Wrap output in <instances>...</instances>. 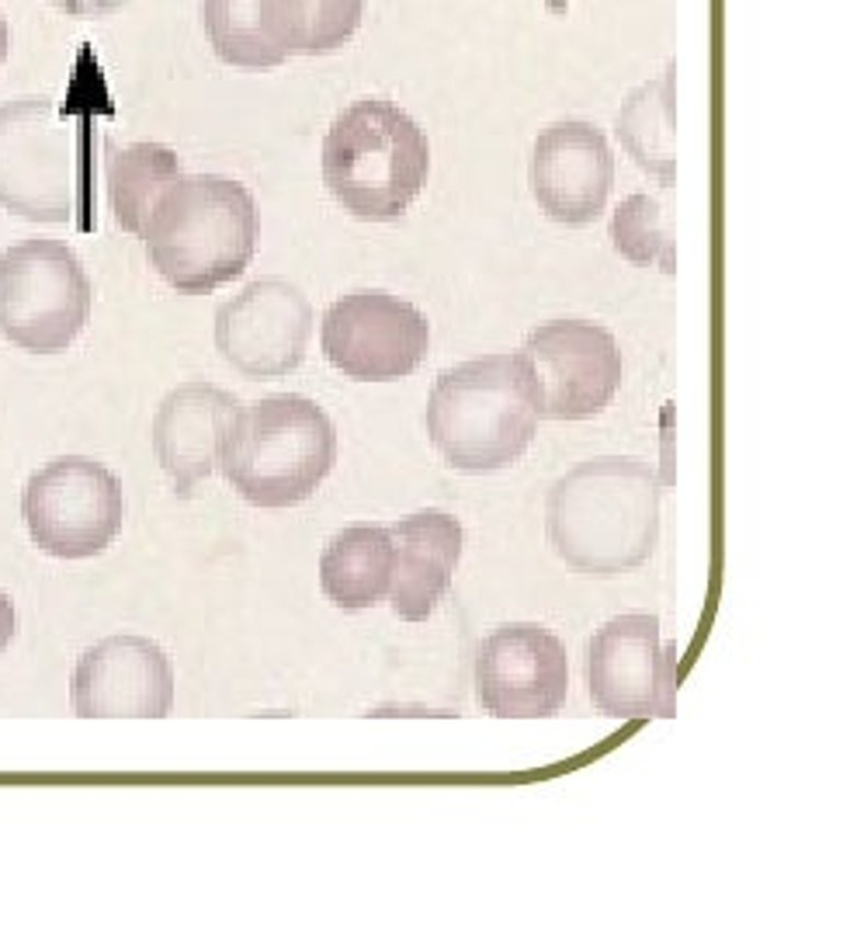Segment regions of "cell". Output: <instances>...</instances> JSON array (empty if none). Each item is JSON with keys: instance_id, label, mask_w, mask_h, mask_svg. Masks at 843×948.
<instances>
[{"instance_id": "cell-1", "label": "cell", "mask_w": 843, "mask_h": 948, "mask_svg": "<svg viewBox=\"0 0 843 948\" xmlns=\"http://www.w3.org/2000/svg\"><path fill=\"white\" fill-rule=\"evenodd\" d=\"M660 473L631 455H601L569 470L549 490L545 535L577 574H631L660 542Z\"/></svg>"}, {"instance_id": "cell-2", "label": "cell", "mask_w": 843, "mask_h": 948, "mask_svg": "<svg viewBox=\"0 0 843 948\" xmlns=\"http://www.w3.org/2000/svg\"><path fill=\"white\" fill-rule=\"evenodd\" d=\"M146 258L181 296H208L240 279L258 255L261 213L247 184L219 174H181L146 219Z\"/></svg>"}, {"instance_id": "cell-3", "label": "cell", "mask_w": 843, "mask_h": 948, "mask_svg": "<svg viewBox=\"0 0 843 948\" xmlns=\"http://www.w3.org/2000/svg\"><path fill=\"white\" fill-rule=\"evenodd\" d=\"M532 372L517 354H482L437 375L428 435L458 473H497L532 449L538 431Z\"/></svg>"}, {"instance_id": "cell-4", "label": "cell", "mask_w": 843, "mask_h": 948, "mask_svg": "<svg viewBox=\"0 0 843 948\" xmlns=\"http://www.w3.org/2000/svg\"><path fill=\"white\" fill-rule=\"evenodd\" d=\"M323 184L351 216L389 223L417 205L431 178L428 133L383 98L354 101L323 136Z\"/></svg>"}, {"instance_id": "cell-5", "label": "cell", "mask_w": 843, "mask_h": 948, "mask_svg": "<svg viewBox=\"0 0 843 948\" xmlns=\"http://www.w3.org/2000/svg\"><path fill=\"white\" fill-rule=\"evenodd\" d=\"M337 462L333 420L306 396H267L229 428L219 473L250 508H299Z\"/></svg>"}, {"instance_id": "cell-6", "label": "cell", "mask_w": 843, "mask_h": 948, "mask_svg": "<svg viewBox=\"0 0 843 948\" xmlns=\"http://www.w3.org/2000/svg\"><path fill=\"white\" fill-rule=\"evenodd\" d=\"M83 184L80 119L53 98L0 104V208L29 223H70Z\"/></svg>"}, {"instance_id": "cell-7", "label": "cell", "mask_w": 843, "mask_h": 948, "mask_svg": "<svg viewBox=\"0 0 843 948\" xmlns=\"http://www.w3.org/2000/svg\"><path fill=\"white\" fill-rule=\"evenodd\" d=\"M91 279L62 240L32 237L0 255V334L29 354L67 351L88 327Z\"/></svg>"}, {"instance_id": "cell-8", "label": "cell", "mask_w": 843, "mask_h": 948, "mask_svg": "<svg viewBox=\"0 0 843 948\" xmlns=\"http://www.w3.org/2000/svg\"><path fill=\"white\" fill-rule=\"evenodd\" d=\"M21 515L46 556L91 560L122 532V479L94 459H53L29 476Z\"/></svg>"}, {"instance_id": "cell-9", "label": "cell", "mask_w": 843, "mask_h": 948, "mask_svg": "<svg viewBox=\"0 0 843 948\" xmlns=\"http://www.w3.org/2000/svg\"><path fill=\"white\" fill-rule=\"evenodd\" d=\"M594 706L611 720H670L677 712V646L663 643L657 612H628L604 622L586 653Z\"/></svg>"}, {"instance_id": "cell-10", "label": "cell", "mask_w": 843, "mask_h": 948, "mask_svg": "<svg viewBox=\"0 0 843 948\" xmlns=\"http://www.w3.org/2000/svg\"><path fill=\"white\" fill-rule=\"evenodd\" d=\"M532 372L538 414L586 420L615 404L622 390V348L615 334L590 320H549L521 348Z\"/></svg>"}, {"instance_id": "cell-11", "label": "cell", "mask_w": 843, "mask_h": 948, "mask_svg": "<svg viewBox=\"0 0 843 948\" xmlns=\"http://www.w3.org/2000/svg\"><path fill=\"white\" fill-rule=\"evenodd\" d=\"M327 362L354 383H396L431 351V324L413 303L389 292H351L323 316Z\"/></svg>"}, {"instance_id": "cell-12", "label": "cell", "mask_w": 843, "mask_h": 948, "mask_svg": "<svg viewBox=\"0 0 843 948\" xmlns=\"http://www.w3.org/2000/svg\"><path fill=\"white\" fill-rule=\"evenodd\" d=\"M312 306L288 279H254L216 309V351L247 379H282L306 362Z\"/></svg>"}, {"instance_id": "cell-13", "label": "cell", "mask_w": 843, "mask_h": 948, "mask_svg": "<svg viewBox=\"0 0 843 948\" xmlns=\"http://www.w3.org/2000/svg\"><path fill=\"white\" fill-rule=\"evenodd\" d=\"M476 691L497 720H549L569 691L562 640L542 625H500L479 643Z\"/></svg>"}, {"instance_id": "cell-14", "label": "cell", "mask_w": 843, "mask_h": 948, "mask_svg": "<svg viewBox=\"0 0 843 948\" xmlns=\"http://www.w3.org/2000/svg\"><path fill=\"white\" fill-rule=\"evenodd\" d=\"M80 720H163L174 706L171 657L146 636H109L80 653L70 678Z\"/></svg>"}, {"instance_id": "cell-15", "label": "cell", "mask_w": 843, "mask_h": 948, "mask_svg": "<svg viewBox=\"0 0 843 948\" xmlns=\"http://www.w3.org/2000/svg\"><path fill=\"white\" fill-rule=\"evenodd\" d=\"M615 188V154L607 136L583 119L545 125L532 154V195L552 223L583 229L597 223Z\"/></svg>"}, {"instance_id": "cell-16", "label": "cell", "mask_w": 843, "mask_h": 948, "mask_svg": "<svg viewBox=\"0 0 843 948\" xmlns=\"http://www.w3.org/2000/svg\"><path fill=\"white\" fill-rule=\"evenodd\" d=\"M240 410V399L216 383H181L163 396L153 417V452L178 494L195 490L219 470L223 441Z\"/></svg>"}, {"instance_id": "cell-17", "label": "cell", "mask_w": 843, "mask_h": 948, "mask_svg": "<svg viewBox=\"0 0 843 948\" xmlns=\"http://www.w3.org/2000/svg\"><path fill=\"white\" fill-rule=\"evenodd\" d=\"M213 53L237 70H275L303 53L306 0H202Z\"/></svg>"}, {"instance_id": "cell-18", "label": "cell", "mask_w": 843, "mask_h": 948, "mask_svg": "<svg viewBox=\"0 0 843 948\" xmlns=\"http://www.w3.org/2000/svg\"><path fill=\"white\" fill-rule=\"evenodd\" d=\"M396 571L389 601L403 622H428L448 595L462 560V521L445 511H417L399 518L392 529Z\"/></svg>"}, {"instance_id": "cell-19", "label": "cell", "mask_w": 843, "mask_h": 948, "mask_svg": "<svg viewBox=\"0 0 843 948\" xmlns=\"http://www.w3.org/2000/svg\"><path fill=\"white\" fill-rule=\"evenodd\" d=\"M392 571L396 550L386 524L354 521L327 542L320 556V587L341 612H365L389 598Z\"/></svg>"}, {"instance_id": "cell-20", "label": "cell", "mask_w": 843, "mask_h": 948, "mask_svg": "<svg viewBox=\"0 0 843 948\" xmlns=\"http://www.w3.org/2000/svg\"><path fill=\"white\" fill-rule=\"evenodd\" d=\"M615 136L625 154L660 184L677 181V67L631 88L618 109Z\"/></svg>"}, {"instance_id": "cell-21", "label": "cell", "mask_w": 843, "mask_h": 948, "mask_svg": "<svg viewBox=\"0 0 843 948\" xmlns=\"http://www.w3.org/2000/svg\"><path fill=\"white\" fill-rule=\"evenodd\" d=\"M178 178H181L178 154L157 139H139L115 150L109 163V202L115 223L125 234L143 237L153 205Z\"/></svg>"}, {"instance_id": "cell-22", "label": "cell", "mask_w": 843, "mask_h": 948, "mask_svg": "<svg viewBox=\"0 0 843 948\" xmlns=\"http://www.w3.org/2000/svg\"><path fill=\"white\" fill-rule=\"evenodd\" d=\"M611 240L615 250L639 268H663L667 275L677 271V258H673V223L663 213V202L649 192H631L628 199L618 202L615 216H611Z\"/></svg>"}, {"instance_id": "cell-23", "label": "cell", "mask_w": 843, "mask_h": 948, "mask_svg": "<svg viewBox=\"0 0 843 948\" xmlns=\"http://www.w3.org/2000/svg\"><path fill=\"white\" fill-rule=\"evenodd\" d=\"M365 0H306V42L303 56H323L348 46L362 29Z\"/></svg>"}, {"instance_id": "cell-24", "label": "cell", "mask_w": 843, "mask_h": 948, "mask_svg": "<svg viewBox=\"0 0 843 948\" xmlns=\"http://www.w3.org/2000/svg\"><path fill=\"white\" fill-rule=\"evenodd\" d=\"M49 4L70 18H109L122 11L129 0H49Z\"/></svg>"}, {"instance_id": "cell-25", "label": "cell", "mask_w": 843, "mask_h": 948, "mask_svg": "<svg viewBox=\"0 0 843 948\" xmlns=\"http://www.w3.org/2000/svg\"><path fill=\"white\" fill-rule=\"evenodd\" d=\"M14 629H18V612H14V601L0 591V653L8 650V643L14 640Z\"/></svg>"}, {"instance_id": "cell-26", "label": "cell", "mask_w": 843, "mask_h": 948, "mask_svg": "<svg viewBox=\"0 0 843 948\" xmlns=\"http://www.w3.org/2000/svg\"><path fill=\"white\" fill-rule=\"evenodd\" d=\"M8 46H11V35H8V18H4V11H0V67H4V59H8Z\"/></svg>"}]
</instances>
